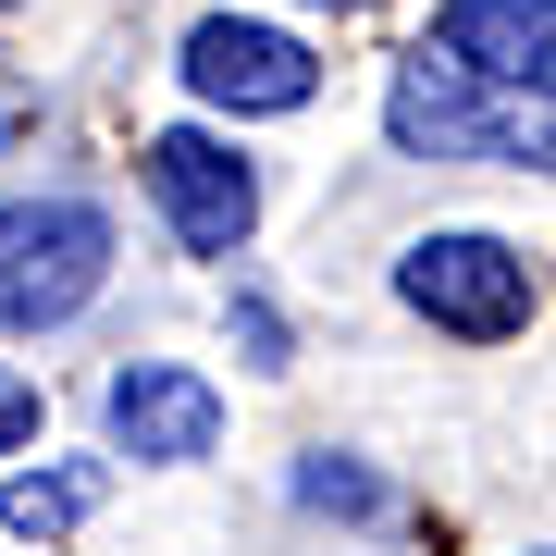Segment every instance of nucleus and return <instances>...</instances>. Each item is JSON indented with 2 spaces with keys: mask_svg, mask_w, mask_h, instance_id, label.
Returning <instances> with one entry per match:
<instances>
[{
  "mask_svg": "<svg viewBox=\"0 0 556 556\" xmlns=\"http://www.w3.org/2000/svg\"><path fill=\"white\" fill-rule=\"evenodd\" d=\"M383 137L408 161H495V174H544L556 161V112L519 100V87H482L457 75V62L408 50L396 75H383Z\"/></svg>",
  "mask_w": 556,
  "mask_h": 556,
  "instance_id": "nucleus-1",
  "label": "nucleus"
},
{
  "mask_svg": "<svg viewBox=\"0 0 556 556\" xmlns=\"http://www.w3.org/2000/svg\"><path fill=\"white\" fill-rule=\"evenodd\" d=\"M112 285L100 199H0V334H62Z\"/></svg>",
  "mask_w": 556,
  "mask_h": 556,
  "instance_id": "nucleus-2",
  "label": "nucleus"
},
{
  "mask_svg": "<svg viewBox=\"0 0 556 556\" xmlns=\"http://www.w3.org/2000/svg\"><path fill=\"white\" fill-rule=\"evenodd\" d=\"M396 309H420L433 334L457 346H507V334H532V309H544V285H532V248H507V236H420L396 248Z\"/></svg>",
  "mask_w": 556,
  "mask_h": 556,
  "instance_id": "nucleus-3",
  "label": "nucleus"
},
{
  "mask_svg": "<svg viewBox=\"0 0 556 556\" xmlns=\"http://www.w3.org/2000/svg\"><path fill=\"white\" fill-rule=\"evenodd\" d=\"M186 100L199 112H236V124H285V112H309L321 100V62L309 38H285V25H248V13H211V25H186Z\"/></svg>",
  "mask_w": 556,
  "mask_h": 556,
  "instance_id": "nucleus-4",
  "label": "nucleus"
},
{
  "mask_svg": "<svg viewBox=\"0 0 556 556\" xmlns=\"http://www.w3.org/2000/svg\"><path fill=\"white\" fill-rule=\"evenodd\" d=\"M137 174H149V199H161V223H174L186 260H236V248L260 236V174L236 161V137H211V124L149 137Z\"/></svg>",
  "mask_w": 556,
  "mask_h": 556,
  "instance_id": "nucleus-5",
  "label": "nucleus"
},
{
  "mask_svg": "<svg viewBox=\"0 0 556 556\" xmlns=\"http://www.w3.org/2000/svg\"><path fill=\"white\" fill-rule=\"evenodd\" d=\"M112 457H137V470H199L223 457V383L186 371V358H137V371H112Z\"/></svg>",
  "mask_w": 556,
  "mask_h": 556,
  "instance_id": "nucleus-6",
  "label": "nucleus"
},
{
  "mask_svg": "<svg viewBox=\"0 0 556 556\" xmlns=\"http://www.w3.org/2000/svg\"><path fill=\"white\" fill-rule=\"evenodd\" d=\"M433 62L482 87H519V100H544L556 87V0H433Z\"/></svg>",
  "mask_w": 556,
  "mask_h": 556,
  "instance_id": "nucleus-7",
  "label": "nucleus"
},
{
  "mask_svg": "<svg viewBox=\"0 0 556 556\" xmlns=\"http://www.w3.org/2000/svg\"><path fill=\"white\" fill-rule=\"evenodd\" d=\"M87 519H100V470H87V457H50V470L0 482V532H25V544H62V532H87Z\"/></svg>",
  "mask_w": 556,
  "mask_h": 556,
  "instance_id": "nucleus-8",
  "label": "nucleus"
},
{
  "mask_svg": "<svg viewBox=\"0 0 556 556\" xmlns=\"http://www.w3.org/2000/svg\"><path fill=\"white\" fill-rule=\"evenodd\" d=\"M298 507H321V519H383L396 495H383V482L358 470V457H334V445H309V457H298Z\"/></svg>",
  "mask_w": 556,
  "mask_h": 556,
  "instance_id": "nucleus-9",
  "label": "nucleus"
},
{
  "mask_svg": "<svg viewBox=\"0 0 556 556\" xmlns=\"http://www.w3.org/2000/svg\"><path fill=\"white\" fill-rule=\"evenodd\" d=\"M236 346H248V371H285V309L273 298H236Z\"/></svg>",
  "mask_w": 556,
  "mask_h": 556,
  "instance_id": "nucleus-10",
  "label": "nucleus"
},
{
  "mask_svg": "<svg viewBox=\"0 0 556 556\" xmlns=\"http://www.w3.org/2000/svg\"><path fill=\"white\" fill-rule=\"evenodd\" d=\"M25 445H38V383L0 371V457H25Z\"/></svg>",
  "mask_w": 556,
  "mask_h": 556,
  "instance_id": "nucleus-11",
  "label": "nucleus"
},
{
  "mask_svg": "<svg viewBox=\"0 0 556 556\" xmlns=\"http://www.w3.org/2000/svg\"><path fill=\"white\" fill-rule=\"evenodd\" d=\"M321 13H371V0H321Z\"/></svg>",
  "mask_w": 556,
  "mask_h": 556,
  "instance_id": "nucleus-12",
  "label": "nucleus"
}]
</instances>
